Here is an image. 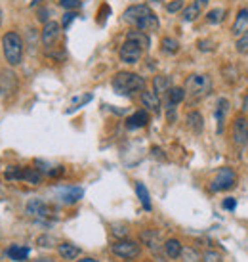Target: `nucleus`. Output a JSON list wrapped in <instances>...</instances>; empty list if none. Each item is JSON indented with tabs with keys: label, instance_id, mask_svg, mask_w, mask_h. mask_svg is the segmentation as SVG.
Instances as JSON below:
<instances>
[{
	"label": "nucleus",
	"instance_id": "obj_1",
	"mask_svg": "<svg viewBox=\"0 0 248 262\" xmlns=\"http://www.w3.org/2000/svg\"><path fill=\"white\" fill-rule=\"evenodd\" d=\"M111 87L121 96H134L136 92H143L145 90V81H143V77H139L137 73L119 71L117 75L113 77Z\"/></svg>",
	"mask_w": 248,
	"mask_h": 262
},
{
	"label": "nucleus",
	"instance_id": "obj_2",
	"mask_svg": "<svg viewBox=\"0 0 248 262\" xmlns=\"http://www.w3.org/2000/svg\"><path fill=\"white\" fill-rule=\"evenodd\" d=\"M2 54H4V60L10 67H15L23 62V54H25V44L23 38L19 37L15 31H8L4 37H2Z\"/></svg>",
	"mask_w": 248,
	"mask_h": 262
},
{
	"label": "nucleus",
	"instance_id": "obj_3",
	"mask_svg": "<svg viewBox=\"0 0 248 262\" xmlns=\"http://www.w3.org/2000/svg\"><path fill=\"white\" fill-rule=\"evenodd\" d=\"M212 79L204 73H193L186 79V94H189L193 100H202L212 92Z\"/></svg>",
	"mask_w": 248,
	"mask_h": 262
},
{
	"label": "nucleus",
	"instance_id": "obj_4",
	"mask_svg": "<svg viewBox=\"0 0 248 262\" xmlns=\"http://www.w3.org/2000/svg\"><path fill=\"white\" fill-rule=\"evenodd\" d=\"M111 253L124 261H134L141 255V245L132 239H119L111 245Z\"/></svg>",
	"mask_w": 248,
	"mask_h": 262
},
{
	"label": "nucleus",
	"instance_id": "obj_5",
	"mask_svg": "<svg viewBox=\"0 0 248 262\" xmlns=\"http://www.w3.org/2000/svg\"><path fill=\"white\" fill-rule=\"evenodd\" d=\"M237 184V175L233 169H229V167H222L216 176H214V180L210 182V191L214 193H218V191H225V189H231V187H235Z\"/></svg>",
	"mask_w": 248,
	"mask_h": 262
},
{
	"label": "nucleus",
	"instance_id": "obj_6",
	"mask_svg": "<svg viewBox=\"0 0 248 262\" xmlns=\"http://www.w3.org/2000/svg\"><path fill=\"white\" fill-rule=\"evenodd\" d=\"M139 237H141V241L147 245V249L151 251V253H153V255L159 259V261L166 262V261H164V257L161 255L162 251H164V243L161 241V234H159L157 230H143Z\"/></svg>",
	"mask_w": 248,
	"mask_h": 262
},
{
	"label": "nucleus",
	"instance_id": "obj_7",
	"mask_svg": "<svg viewBox=\"0 0 248 262\" xmlns=\"http://www.w3.org/2000/svg\"><path fill=\"white\" fill-rule=\"evenodd\" d=\"M186 88L182 87H172L166 92V113H168V121L176 119V105H180L182 101L186 100Z\"/></svg>",
	"mask_w": 248,
	"mask_h": 262
},
{
	"label": "nucleus",
	"instance_id": "obj_8",
	"mask_svg": "<svg viewBox=\"0 0 248 262\" xmlns=\"http://www.w3.org/2000/svg\"><path fill=\"white\" fill-rule=\"evenodd\" d=\"M17 87H19V81H17V75L10 71V69H2L0 71V96L2 98H8L17 92Z\"/></svg>",
	"mask_w": 248,
	"mask_h": 262
},
{
	"label": "nucleus",
	"instance_id": "obj_9",
	"mask_svg": "<svg viewBox=\"0 0 248 262\" xmlns=\"http://www.w3.org/2000/svg\"><path fill=\"white\" fill-rule=\"evenodd\" d=\"M231 136L233 142L239 148H247L248 146V119L247 117H237L231 126Z\"/></svg>",
	"mask_w": 248,
	"mask_h": 262
},
{
	"label": "nucleus",
	"instance_id": "obj_10",
	"mask_svg": "<svg viewBox=\"0 0 248 262\" xmlns=\"http://www.w3.org/2000/svg\"><path fill=\"white\" fill-rule=\"evenodd\" d=\"M141 56H143V50L137 44L130 42V40H124V44L121 46V50H119V58L126 65H136L141 60Z\"/></svg>",
	"mask_w": 248,
	"mask_h": 262
},
{
	"label": "nucleus",
	"instance_id": "obj_11",
	"mask_svg": "<svg viewBox=\"0 0 248 262\" xmlns=\"http://www.w3.org/2000/svg\"><path fill=\"white\" fill-rule=\"evenodd\" d=\"M60 35H62V25L58 21H46L42 27V33H40V40L46 48H52L58 42Z\"/></svg>",
	"mask_w": 248,
	"mask_h": 262
},
{
	"label": "nucleus",
	"instance_id": "obj_12",
	"mask_svg": "<svg viewBox=\"0 0 248 262\" xmlns=\"http://www.w3.org/2000/svg\"><path fill=\"white\" fill-rule=\"evenodd\" d=\"M25 212H27L29 216H33V218H48L50 216V207L42 199L33 197V199L27 201V205H25Z\"/></svg>",
	"mask_w": 248,
	"mask_h": 262
},
{
	"label": "nucleus",
	"instance_id": "obj_13",
	"mask_svg": "<svg viewBox=\"0 0 248 262\" xmlns=\"http://www.w3.org/2000/svg\"><path fill=\"white\" fill-rule=\"evenodd\" d=\"M141 105L145 107V111L159 115L161 113V96L155 94L153 90H143L141 92Z\"/></svg>",
	"mask_w": 248,
	"mask_h": 262
},
{
	"label": "nucleus",
	"instance_id": "obj_14",
	"mask_svg": "<svg viewBox=\"0 0 248 262\" xmlns=\"http://www.w3.org/2000/svg\"><path fill=\"white\" fill-rule=\"evenodd\" d=\"M136 29L139 31H143V33H153V31H159V27H161V21H159V17L155 15V12L151 10L147 12L141 19H137L136 21Z\"/></svg>",
	"mask_w": 248,
	"mask_h": 262
},
{
	"label": "nucleus",
	"instance_id": "obj_15",
	"mask_svg": "<svg viewBox=\"0 0 248 262\" xmlns=\"http://www.w3.org/2000/svg\"><path fill=\"white\" fill-rule=\"evenodd\" d=\"M147 12H151V8H149L147 4H134V6L126 8V12H124V21H128L130 25H136L137 19H141Z\"/></svg>",
	"mask_w": 248,
	"mask_h": 262
},
{
	"label": "nucleus",
	"instance_id": "obj_16",
	"mask_svg": "<svg viewBox=\"0 0 248 262\" xmlns=\"http://www.w3.org/2000/svg\"><path fill=\"white\" fill-rule=\"evenodd\" d=\"M237 38L248 35V10H241L237 13V19L233 23V31H231Z\"/></svg>",
	"mask_w": 248,
	"mask_h": 262
},
{
	"label": "nucleus",
	"instance_id": "obj_17",
	"mask_svg": "<svg viewBox=\"0 0 248 262\" xmlns=\"http://www.w3.org/2000/svg\"><path fill=\"white\" fill-rule=\"evenodd\" d=\"M149 123V113L145 109H139V111L132 113L128 119H126V126L130 130H136V128H143Z\"/></svg>",
	"mask_w": 248,
	"mask_h": 262
},
{
	"label": "nucleus",
	"instance_id": "obj_18",
	"mask_svg": "<svg viewBox=\"0 0 248 262\" xmlns=\"http://www.w3.org/2000/svg\"><path fill=\"white\" fill-rule=\"evenodd\" d=\"M126 40H130V42L137 44L143 52L149 50V46H151V38H149V35L147 33H143V31H139V29L130 31V33L126 35Z\"/></svg>",
	"mask_w": 248,
	"mask_h": 262
},
{
	"label": "nucleus",
	"instance_id": "obj_19",
	"mask_svg": "<svg viewBox=\"0 0 248 262\" xmlns=\"http://www.w3.org/2000/svg\"><path fill=\"white\" fill-rule=\"evenodd\" d=\"M182 251H184V245H182L180 239L170 237V239L164 241V255H166L168 259H174V261L180 259V257H182Z\"/></svg>",
	"mask_w": 248,
	"mask_h": 262
},
{
	"label": "nucleus",
	"instance_id": "obj_20",
	"mask_svg": "<svg viewBox=\"0 0 248 262\" xmlns=\"http://www.w3.org/2000/svg\"><path fill=\"white\" fill-rule=\"evenodd\" d=\"M58 253H60V257L63 261H74V259H78L82 255L80 247H76L73 243H60L58 245Z\"/></svg>",
	"mask_w": 248,
	"mask_h": 262
},
{
	"label": "nucleus",
	"instance_id": "obj_21",
	"mask_svg": "<svg viewBox=\"0 0 248 262\" xmlns=\"http://www.w3.org/2000/svg\"><path fill=\"white\" fill-rule=\"evenodd\" d=\"M21 180L31 186H38V184H42V173L33 167H21Z\"/></svg>",
	"mask_w": 248,
	"mask_h": 262
},
{
	"label": "nucleus",
	"instance_id": "obj_22",
	"mask_svg": "<svg viewBox=\"0 0 248 262\" xmlns=\"http://www.w3.org/2000/svg\"><path fill=\"white\" fill-rule=\"evenodd\" d=\"M186 123H187V128L189 130H193L195 134H200L202 132V128H204V119H202V115L198 111H189L186 117Z\"/></svg>",
	"mask_w": 248,
	"mask_h": 262
},
{
	"label": "nucleus",
	"instance_id": "obj_23",
	"mask_svg": "<svg viewBox=\"0 0 248 262\" xmlns=\"http://www.w3.org/2000/svg\"><path fill=\"white\" fill-rule=\"evenodd\" d=\"M82 195H84L82 187H65L60 197H62V201L65 205H74V203H78V201L82 199Z\"/></svg>",
	"mask_w": 248,
	"mask_h": 262
},
{
	"label": "nucleus",
	"instance_id": "obj_24",
	"mask_svg": "<svg viewBox=\"0 0 248 262\" xmlns=\"http://www.w3.org/2000/svg\"><path fill=\"white\" fill-rule=\"evenodd\" d=\"M170 88H172V81H170V77L157 75L155 79H153V92H155V94L162 96V94H166Z\"/></svg>",
	"mask_w": 248,
	"mask_h": 262
},
{
	"label": "nucleus",
	"instance_id": "obj_25",
	"mask_svg": "<svg viewBox=\"0 0 248 262\" xmlns=\"http://www.w3.org/2000/svg\"><path fill=\"white\" fill-rule=\"evenodd\" d=\"M227 109H229V101L225 98H220L218 103H216V121H218V132L223 130V123H225V115H227Z\"/></svg>",
	"mask_w": 248,
	"mask_h": 262
},
{
	"label": "nucleus",
	"instance_id": "obj_26",
	"mask_svg": "<svg viewBox=\"0 0 248 262\" xmlns=\"http://www.w3.org/2000/svg\"><path fill=\"white\" fill-rule=\"evenodd\" d=\"M29 253H31V249L29 247H21V245H12V247H8V251H6V255L12 261H17V262L25 261L29 257Z\"/></svg>",
	"mask_w": 248,
	"mask_h": 262
},
{
	"label": "nucleus",
	"instance_id": "obj_27",
	"mask_svg": "<svg viewBox=\"0 0 248 262\" xmlns=\"http://www.w3.org/2000/svg\"><path fill=\"white\" fill-rule=\"evenodd\" d=\"M136 193H137V197H139L141 207H143L145 211H151V195H149L147 187L143 186L141 182H136Z\"/></svg>",
	"mask_w": 248,
	"mask_h": 262
},
{
	"label": "nucleus",
	"instance_id": "obj_28",
	"mask_svg": "<svg viewBox=\"0 0 248 262\" xmlns=\"http://www.w3.org/2000/svg\"><path fill=\"white\" fill-rule=\"evenodd\" d=\"M161 50L164 52V54H170V56H174V54H178V52H180V42L172 37H164L161 40Z\"/></svg>",
	"mask_w": 248,
	"mask_h": 262
},
{
	"label": "nucleus",
	"instance_id": "obj_29",
	"mask_svg": "<svg viewBox=\"0 0 248 262\" xmlns=\"http://www.w3.org/2000/svg\"><path fill=\"white\" fill-rule=\"evenodd\" d=\"M198 15H200V8H198L197 4H191V6H187V8L182 10V17H184V21H187V23L195 21Z\"/></svg>",
	"mask_w": 248,
	"mask_h": 262
},
{
	"label": "nucleus",
	"instance_id": "obj_30",
	"mask_svg": "<svg viewBox=\"0 0 248 262\" xmlns=\"http://www.w3.org/2000/svg\"><path fill=\"white\" fill-rule=\"evenodd\" d=\"M223 17H225V10H223V8H214V10H210V12L206 13V21H208L210 25L222 23Z\"/></svg>",
	"mask_w": 248,
	"mask_h": 262
},
{
	"label": "nucleus",
	"instance_id": "obj_31",
	"mask_svg": "<svg viewBox=\"0 0 248 262\" xmlns=\"http://www.w3.org/2000/svg\"><path fill=\"white\" fill-rule=\"evenodd\" d=\"M182 259H184V262H200L202 261V257H200L193 247H186V249L182 251Z\"/></svg>",
	"mask_w": 248,
	"mask_h": 262
},
{
	"label": "nucleus",
	"instance_id": "obj_32",
	"mask_svg": "<svg viewBox=\"0 0 248 262\" xmlns=\"http://www.w3.org/2000/svg\"><path fill=\"white\" fill-rule=\"evenodd\" d=\"M202 262H223V257L218 251H206L202 255Z\"/></svg>",
	"mask_w": 248,
	"mask_h": 262
},
{
	"label": "nucleus",
	"instance_id": "obj_33",
	"mask_svg": "<svg viewBox=\"0 0 248 262\" xmlns=\"http://www.w3.org/2000/svg\"><path fill=\"white\" fill-rule=\"evenodd\" d=\"M4 176L6 180H21V167H8Z\"/></svg>",
	"mask_w": 248,
	"mask_h": 262
},
{
	"label": "nucleus",
	"instance_id": "obj_34",
	"mask_svg": "<svg viewBox=\"0 0 248 262\" xmlns=\"http://www.w3.org/2000/svg\"><path fill=\"white\" fill-rule=\"evenodd\" d=\"M184 10V0H172L166 4V12L168 13H176V12H182Z\"/></svg>",
	"mask_w": 248,
	"mask_h": 262
},
{
	"label": "nucleus",
	"instance_id": "obj_35",
	"mask_svg": "<svg viewBox=\"0 0 248 262\" xmlns=\"http://www.w3.org/2000/svg\"><path fill=\"white\" fill-rule=\"evenodd\" d=\"M62 6L67 12H74V10H78L82 6V2L80 0H62Z\"/></svg>",
	"mask_w": 248,
	"mask_h": 262
},
{
	"label": "nucleus",
	"instance_id": "obj_36",
	"mask_svg": "<svg viewBox=\"0 0 248 262\" xmlns=\"http://www.w3.org/2000/svg\"><path fill=\"white\" fill-rule=\"evenodd\" d=\"M113 236L119 237V239H126V236H128V228L126 226H119V224H113Z\"/></svg>",
	"mask_w": 248,
	"mask_h": 262
},
{
	"label": "nucleus",
	"instance_id": "obj_37",
	"mask_svg": "<svg viewBox=\"0 0 248 262\" xmlns=\"http://www.w3.org/2000/svg\"><path fill=\"white\" fill-rule=\"evenodd\" d=\"M235 46H237V52H241V54H248V35L239 38Z\"/></svg>",
	"mask_w": 248,
	"mask_h": 262
},
{
	"label": "nucleus",
	"instance_id": "obj_38",
	"mask_svg": "<svg viewBox=\"0 0 248 262\" xmlns=\"http://www.w3.org/2000/svg\"><path fill=\"white\" fill-rule=\"evenodd\" d=\"M54 243H56V239L50 236H40L37 237V245H40V247H54Z\"/></svg>",
	"mask_w": 248,
	"mask_h": 262
},
{
	"label": "nucleus",
	"instance_id": "obj_39",
	"mask_svg": "<svg viewBox=\"0 0 248 262\" xmlns=\"http://www.w3.org/2000/svg\"><path fill=\"white\" fill-rule=\"evenodd\" d=\"M235 207H237L235 197H225L222 201V209H225V211H235Z\"/></svg>",
	"mask_w": 248,
	"mask_h": 262
},
{
	"label": "nucleus",
	"instance_id": "obj_40",
	"mask_svg": "<svg viewBox=\"0 0 248 262\" xmlns=\"http://www.w3.org/2000/svg\"><path fill=\"white\" fill-rule=\"evenodd\" d=\"M74 17H76V12H67V13H65V15H63L62 27H65V29H67V27L71 25V21H73Z\"/></svg>",
	"mask_w": 248,
	"mask_h": 262
},
{
	"label": "nucleus",
	"instance_id": "obj_41",
	"mask_svg": "<svg viewBox=\"0 0 248 262\" xmlns=\"http://www.w3.org/2000/svg\"><path fill=\"white\" fill-rule=\"evenodd\" d=\"M198 50H200V52L212 50V44L208 42V40H200V42H198Z\"/></svg>",
	"mask_w": 248,
	"mask_h": 262
},
{
	"label": "nucleus",
	"instance_id": "obj_42",
	"mask_svg": "<svg viewBox=\"0 0 248 262\" xmlns=\"http://www.w3.org/2000/svg\"><path fill=\"white\" fill-rule=\"evenodd\" d=\"M38 19H40V21H46V19H48V10H40V12H38Z\"/></svg>",
	"mask_w": 248,
	"mask_h": 262
},
{
	"label": "nucleus",
	"instance_id": "obj_43",
	"mask_svg": "<svg viewBox=\"0 0 248 262\" xmlns=\"http://www.w3.org/2000/svg\"><path fill=\"white\" fill-rule=\"evenodd\" d=\"M208 2H210V0H195V2H193V4H197L198 8H200V10H202V8H204V6H206V4H208Z\"/></svg>",
	"mask_w": 248,
	"mask_h": 262
},
{
	"label": "nucleus",
	"instance_id": "obj_44",
	"mask_svg": "<svg viewBox=\"0 0 248 262\" xmlns=\"http://www.w3.org/2000/svg\"><path fill=\"white\" fill-rule=\"evenodd\" d=\"M243 111L248 113V94L245 96V101H243Z\"/></svg>",
	"mask_w": 248,
	"mask_h": 262
},
{
	"label": "nucleus",
	"instance_id": "obj_45",
	"mask_svg": "<svg viewBox=\"0 0 248 262\" xmlns=\"http://www.w3.org/2000/svg\"><path fill=\"white\" fill-rule=\"evenodd\" d=\"M76 262H99V261L92 259V257H84V259H80V261H76Z\"/></svg>",
	"mask_w": 248,
	"mask_h": 262
},
{
	"label": "nucleus",
	"instance_id": "obj_46",
	"mask_svg": "<svg viewBox=\"0 0 248 262\" xmlns=\"http://www.w3.org/2000/svg\"><path fill=\"white\" fill-rule=\"evenodd\" d=\"M153 155H155V157H162V150H159V148H153Z\"/></svg>",
	"mask_w": 248,
	"mask_h": 262
},
{
	"label": "nucleus",
	"instance_id": "obj_47",
	"mask_svg": "<svg viewBox=\"0 0 248 262\" xmlns=\"http://www.w3.org/2000/svg\"><path fill=\"white\" fill-rule=\"evenodd\" d=\"M37 262H54V261H52V259H38Z\"/></svg>",
	"mask_w": 248,
	"mask_h": 262
},
{
	"label": "nucleus",
	"instance_id": "obj_48",
	"mask_svg": "<svg viewBox=\"0 0 248 262\" xmlns=\"http://www.w3.org/2000/svg\"><path fill=\"white\" fill-rule=\"evenodd\" d=\"M42 0H33V6H37V4H40Z\"/></svg>",
	"mask_w": 248,
	"mask_h": 262
},
{
	"label": "nucleus",
	"instance_id": "obj_49",
	"mask_svg": "<svg viewBox=\"0 0 248 262\" xmlns=\"http://www.w3.org/2000/svg\"><path fill=\"white\" fill-rule=\"evenodd\" d=\"M0 25H2V12H0Z\"/></svg>",
	"mask_w": 248,
	"mask_h": 262
}]
</instances>
